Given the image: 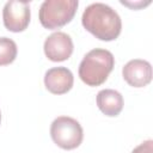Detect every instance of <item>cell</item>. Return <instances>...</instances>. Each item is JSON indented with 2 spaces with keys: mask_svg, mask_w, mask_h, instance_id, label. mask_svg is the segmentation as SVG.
I'll return each instance as SVG.
<instances>
[{
  "mask_svg": "<svg viewBox=\"0 0 153 153\" xmlns=\"http://www.w3.org/2000/svg\"><path fill=\"white\" fill-rule=\"evenodd\" d=\"M50 136L60 148L69 151L80 146L84 139V131L76 120L68 116H60L50 126Z\"/></svg>",
  "mask_w": 153,
  "mask_h": 153,
  "instance_id": "cell-4",
  "label": "cell"
},
{
  "mask_svg": "<svg viewBox=\"0 0 153 153\" xmlns=\"http://www.w3.org/2000/svg\"><path fill=\"white\" fill-rule=\"evenodd\" d=\"M131 153H153V141L147 140L133 149Z\"/></svg>",
  "mask_w": 153,
  "mask_h": 153,
  "instance_id": "cell-11",
  "label": "cell"
},
{
  "mask_svg": "<svg viewBox=\"0 0 153 153\" xmlns=\"http://www.w3.org/2000/svg\"><path fill=\"white\" fill-rule=\"evenodd\" d=\"M78 0H45L39 7V22L43 27L55 30L68 24L75 16Z\"/></svg>",
  "mask_w": 153,
  "mask_h": 153,
  "instance_id": "cell-3",
  "label": "cell"
},
{
  "mask_svg": "<svg viewBox=\"0 0 153 153\" xmlns=\"http://www.w3.org/2000/svg\"><path fill=\"white\" fill-rule=\"evenodd\" d=\"M0 123H1V111H0Z\"/></svg>",
  "mask_w": 153,
  "mask_h": 153,
  "instance_id": "cell-12",
  "label": "cell"
},
{
  "mask_svg": "<svg viewBox=\"0 0 153 153\" xmlns=\"http://www.w3.org/2000/svg\"><path fill=\"white\" fill-rule=\"evenodd\" d=\"M17 44L8 37H0V66L12 63L17 57Z\"/></svg>",
  "mask_w": 153,
  "mask_h": 153,
  "instance_id": "cell-10",
  "label": "cell"
},
{
  "mask_svg": "<svg viewBox=\"0 0 153 153\" xmlns=\"http://www.w3.org/2000/svg\"><path fill=\"white\" fill-rule=\"evenodd\" d=\"M30 4L27 1L10 0L5 4L2 10L4 25L8 31L22 32L30 23Z\"/></svg>",
  "mask_w": 153,
  "mask_h": 153,
  "instance_id": "cell-5",
  "label": "cell"
},
{
  "mask_svg": "<svg viewBox=\"0 0 153 153\" xmlns=\"http://www.w3.org/2000/svg\"><path fill=\"white\" fill-rule=\"evenodd\" d=\"M81 23L90 33L105 42L116 39L122 30L118 13L103 2H94L87 6L82 13Z\"/></svg>",
  "mask_w": 153,
  "mask_h": 153,
  "instance_id": "cell-1",
  "label": "cell"
},
{
  "mask_svg": "<svg viewBox=\"0 0 153 153\" xmlns=\"http://www.w3.org/2000/svg\"><path fill=\"white\" fill-rule=\"evenodd\" d=\"M74 82L72 72L66 67H54L45 72L44 85L45 88L53 94L67 93Z\"/></svg>",
  "mask_w": 153,
  "mask_h": 153,
  "instance_id": "cell-8",
  "label": "cell"
},
{
  "mask_svg": "<svg viewBox=\"0 0 153 153\" xmlns=\"http://www.w3.org/2000/svg\"><path fill=\"white\" fill-rule=\"evenodd\" d=\"M114 66L115 57L109 50L100 48L92 49L79 65V78L87 86H99L106 81Z\"/></svg>",
  "mask_w": 153,
  "mask_h": 153,
  "instance_id": "cell-2",
  "label": "cell"
},
{
  "mask_svg": "<svg viewBox=\"0 0 153 153\" xmlns=\"http://www.w3.org/2000/svg\"><path fill=\"white\" fill-rule=\"evenodd\" d=\"M122 75L128 85L133 87H145L152 80V66L146 60L134 59L124 65Z\"/></svg>",
  "mask_w": 153,
  "mask_h": 153,
  "instance_id": "cell-7",
  "label": "cell"
},
{
  "mask_svg": "<svg viewBox=\"0 0 153 153\" xmlns=\"http://www.w3.org/2000/svg\"><path fill=\"white\" fill-rule=\"evenodd\" d=\"M44 54L54 62L66 61L71 57L73 53V41L69 35L57 31L51 33L44 41Z\"/></svg>",
  "mask_w": 153,
  "mask_h": 153,
  "instance_id": "cell-6",
  "label": "cell"
},
{
  "mask_svg": "<svg viewBox=\"0 0 153 153\" xmlns=\"http://www.w3.org/2000/svg\"><path fill=\"white\" fill-rule=\"evenodd\" d=\"M97 105L99 110L109 117H116L123 109V97L122 94L111 88H105L98 92L97 94Z\"/></svg>",
  "mask_w": 153,
  "mask_h": 153,
  "instance_id": "cell-9",
  "label": "cell"
}]
</instances>
